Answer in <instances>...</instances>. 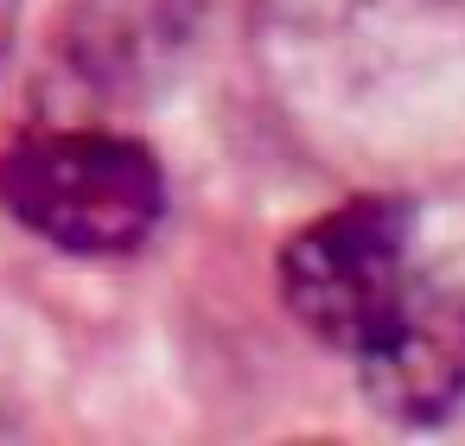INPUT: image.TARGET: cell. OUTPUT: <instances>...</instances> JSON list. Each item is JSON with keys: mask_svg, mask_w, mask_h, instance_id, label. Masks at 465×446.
<instances>
[{"mask_svg": "<svg viewBox=\"0 0 465 446\" xmlns=\"http://www.w3.org/2000/svg\"><path fill=\"white\" fill-rule=\"evenodd\" d=\"M414 204L389 192H351L274 249V293L287 319L338 357H357L414 281Z\"/></svg>", "mask_w": 465, "mask_h": 446, "instance_id": "7a4b0ae2", "label": "cell"}, {"mask_svg": "<svg viewBox=\"0 0 465 446\" xmlns=\"http://www.w3.org/2000/svg\"><path fill=\"white\" fill-rule=\"evenodd\" d=\"M14 26H20V0H0V58L14 45Z\"/></svg>", "mask_w": 465, "mask_h": 446, "instance_id": "5b68a950", "label": "cell"}, {"mask_svg": "<svg viewBox=\"0 0 465 446\" xmlns=\"http://www.w3.org/2000/svg\"><path fill=\"white\" fill-rule=\"evenodd\" d=\"M166 204L160 154L122 128H33L0 154V211L58 255H134L166 223Z\"/></svg>", "mask_w": 465, "mask_h": 446, "instance_id": "6da1fadb", "label": "cell"}, {"mask_svg": "<svg viewBox=\"0 0 465 446\" xmlns=\"http://www.w3.org/2000/svg\"><path fill=\"white\" fill-rule=\"evenodd\" d=\"M198 14L204 0H77L64 20V52L96 90L122 96L192 45Z\"/></svg>", "mask_w": 465, "mask_h": 446, "instance_id": "277c9868", "label": "cell"}, {"mask_svg": "<svg viewBox=\"0 0 465 446\" xmlns=\"http://www.w3.org/2000/svg\"><path fill=\"white\" fill-rule=\"evenodd\" d=\"M370 414L395 427H440L465 408V281L414 274L389 325L351 357Z\"/></svg>", "mask_w": 465, "mask_h": 446, "instance_id": "3957f363", "label": "cell"}]
</instances>
